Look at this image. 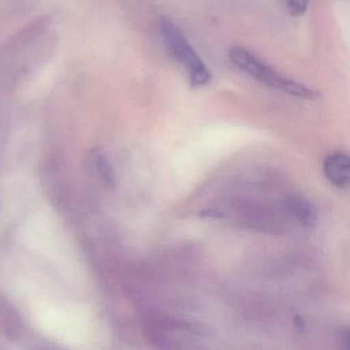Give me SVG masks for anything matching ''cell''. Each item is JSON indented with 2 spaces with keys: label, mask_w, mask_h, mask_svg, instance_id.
Here are the masks:
<instances>
[{
  "label": "cell",
  "mask_w": 350,
  "mask_h": 350,
  "mask_svg": "<svg viewBox=\"0 0 350 350\" xmlns=\"http://www.w3.org/2000/svg\"><path fill=\"white\" fill-rule=\"evenodd\" d=\"M228 57L230 62L239 70L275 91L311 101L321 98L319 92L288 79L243 46H232L229 50Z\"/></svg>",
  "instance_id": "6da1fadb"
},
{
  "label": "cell",
  "mask_w": 350,
  "mask_h": 350,
  "mask_svg": "<svg viewBox=\"0 0 350 350\" xmlns=\"http://www.w3.org/2000/svg\"><path fill=\"white\" fill-rule=\"evenodd\" d=\"M159 31L171 56L187 71L192 87L202 88L208 85L212 79V73L182 30L172 20L163 17L159 21Z\"/></svg>",
  "instance_id": "7a4b0ae2"
},
{
  "label": "cell",
  "mask_w": 350,
  "mask_h": 350,
  "mask_svg": "<svg viewBox=\"0 0 350 350\" xmlns=\"http://www.w3.org/2000/svg\"><path fill=\"white\" fill-rule=\"evenodd\" d=\"M323 172L332 185L339 189H346L349 186V157L341 152L333 153L325 159Z\"/></svg>",
  "instance_id": "3957f363"
},
{
  "label": "cell",
  "mask_w": 350,
  "mask_h": 350,
  "mask_svg": "<svg viewBox=\"0 0 350 350\" xmlns=\"http://www.w3.org/2000/svg\"><path fill=\"white\" fill-rule=\"evenodd\" d=\"M286 213L300 224L306 227H313L319 220L317 208L302 198H291L286 202Z\"/></svg>",
  "instance_id": "277c9868"
},
{
  "label": "cell",
  "mask_w": 350,
  "mask_h": 350,
  "mask_svg": "<svg viewBox=\"0 0 350 350\" xmlns=\"http://www.w3.org/2000/svg\"><path fill=\"white\" fill-rule=\"evenodd\" d=\"M310 0H286L288 13L293 17H301L307 11Z\"/></svg>",
  "instance_id": "5b68a950"
},
{
  "label": "cell",
  "mask_w": 350,
  "mask_h": 350,
  "mask_svg": "<svg viewBox=\"0 0 350 350\" xmlns=\"http://www.w3.org/2000/svg\"><path fill=\"white\" fill-rule=\"evenodd\" d=\"M97 163L98 169L101 172L102 177L106 179L107 183L113 184L114 179H116V178H114L113 170L111 169L107 161H106L103 157H100L99 155L97 159Z\"/></svg>",
  "instance_id": "8992f818"
}]
</instances>
